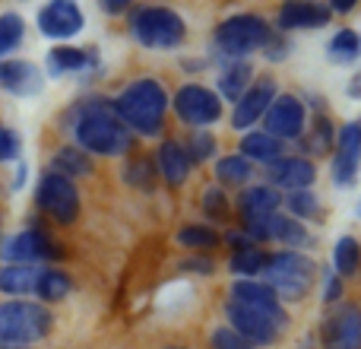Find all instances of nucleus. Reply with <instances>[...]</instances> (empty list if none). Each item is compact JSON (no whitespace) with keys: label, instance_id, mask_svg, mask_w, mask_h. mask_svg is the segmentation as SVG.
I'll list each match as a JSON object with an SVG mask.
<instances>
[{"label":"nucleus","instance_id":"f257e3e1","mask_svg":"<svg viewBox=\"0 0 361 349\" xmlns=\"http://www.w3.org/2000/svg\"><path fill=\"white\" fill-rule=\"evenodd\" d=\"M165 108H169V95L156 80H137L118 95L114 112L127 127H133L143 137H156L162 131Z\"/></svg>","mask_w":361,"mask_h":349},{"label":"nucleus","instance_id":"f03ea898","mask_svg":"<svg viewBox=\"0 0 361 349\" xmlns=\"http://www.w3.org/2000/svg\"><path fill=\"white\" fill-rule=\"evenodd\" d=\"M80 150L95 156H124L130 150V131L114 112H108L105 102H95L80 114L73 127Z\"/></svg>","mask_w":361,"mask_h":349},{"label":"nucleus","instance_id":"7ed1b4c3","mask_svg":"<svg viewBox=\"0 0 361 349\" xmlns=\"http://www.w3.org/2000/svg\"><path fill=\"white\" fill-rule=\"evenodd\" d=\"M267 286L276 292V299H305L307 292L317 283V264L305 254H295V251H279V254L267 257Z\"/></svg>","mask_w":361,"mask_h":349},{"label":"nucleus","instance_id":"20e7f679","mask_svg":"<svg viewBox=\"0 0 361 349\" xmlns=\"http://www.w3.org/2000/svg\"><path fill=\"white\" fill-rule=\"evenodd\" d=\"M51 331V312L38 302H0V343L29 346L44 340Z\"/></svg>","mask_w":361,"mask_h":349},{"label":"nucleus","instance_id":"39448f33","mask_svg":"<svg viewBox=\"0 0 361 349\" xmlns=\"http://www.w3.org/2000/svg\"><path fill=\"white\" fill-rule=\"evenodd\" d=\"M130 35L143 48H178L184 42V19L165 6H143L130 16Z\"/></svg>","mask_w":361,"mask_h":349},{"label":"nucleus","instance_id":"423d86ee","mask_svg":"<svg viewBox=\"0 0 361 349\" xmlns=\"http://www.w3.org/2000/svg\"><path fill=\"white\" fill-rule=\"evenodd\" d=\"M35 203H38V210L48 213V216L61 225L76 223V216H80V194H76V184L57 172H48L38 181Z\"/></svg>","mask_w":361,"mask_h":349},{"label":"nucleus","instance_id":"0eeeda50","mask_svg":"<svg viewBox=\"0 0 361 349\" xmlns=\"http://www.w3.org/2000/svg\"><path fill=\"white\" fill-rule=\"evenodd\" d=\"M267 42H269V25L260 16H250V13L225 19L216 29V45L231 57L250 54V51L263 48Z\"/></svg>","mask_w":361,"mask_h":349},{"label":"nucleus","instance_id":"6e6552de","mask_svg":"<svg viewBox=\"0 0 361 349\" xmlns=\"http://www.w3.org/2000/svg\"><path fill=\"white\" fill-rule=\"evenodd\" d=\"M175 108H178L180 121L197 124V127L216 124V121L222 118V99L206 86H184L175 95Z\"/></svg>","mask_w":361,"mask_h":349},{"label":"nucleus","instance_id":"1a4fd4ad","mask_svg":"<svg viewBox=\"0 0 361 349\" xmlns=\"http://www.w3.org/2000/svg\"><path fill=\"white\" fill-rule=\"evenodd\" d=\"M263 124L267 134L276 140H295L305 131V105H301L295 95H279V99L269 102V108L263 112Z\"/></svg>","mask_w":361,"mask_h":349},{"label":"nucleus","instance_id":"9d476101","mask_svg":"<svg viewBox=\"0 0 361 349\" xmlns=\"http://www.w3.org/2000/svg\"><path fill=\"white\" fill-rule=\"evenodd\" d=\"M228 321H231V331H235L238 337H244L247 343H257V346L276 343V337H279V331H282V324H276L273 318L254 312V308L238 305V302L228 305Z\"/></svg>","mask_w":361,"mask_h":349},{"label":"nucleus","instance_id":"9b49d317","mask_svg":"<svg viewBox=\"0 0 361 349\" xmlns=\"http://www.w3.org/2000/svg\"><path fill=\"white\" fill-rule=\"evenodd\" d=\"M247 232L257 238V242H282V244H307L311 235L305 232V225L292 216H279V213H269V216L250 219Z\"/></svg>","mask_w":361,"mask_h":349},{"label":"nucleus","instance_id":"f8f14e48","mask_svg":"<svg viewBox=\"0 0 361 349\" xmlns=\"http://www.w3.org/2000/svg\"><path fill=\"white\" fill-rule=\"evenodd\" d=\"M38 29L48 38H73L82 29V13L73 0H51L38 13Z\"/></svg>","mask_w":361,"mask_h":349},{"label":"nucleus","instance_id":"ddd939ff","mask_svg":"<svg viewBox=\"0 0 361 349\" xmlns=\"http://www.w3.org/2000/svg\"><path fill=\"white\" fill-rule=\"evenodd\" d=\"M4 257L10 264H35V261H48V257H57V248L44 232L38 229H25L19 235H13L10 242L4 244Z\"/></svg>","mask_w":361,"mask_h":349},{"label":"nucleus","instance_id":"4468645a","mask_svg":"<svg viewBox=\"0 0 361 349\" xmlns=\"http://www.w3.org/2000/svg\"><path fill=\"white\" fill-rule=\"evenodd\" d=\"M326 346L330 349H361V308L343 305L326 321Z\"/></svg>","mask_w":361,"mask_h":349},{"label":"nucleus","instance_id":"2eb2a0df","mask_svg":"<svg viewBox=\"0 0 361 349\" xmlns=\"http://www.w3.org/2000/svg\"><path fill=\"white\" fill-rule=\"evenodd\" d=\"M231 302L267 314V318H273L276 324H286V312H282L279 299H276V292L267 286V283H254V280L235 283V286H231Z\"/></svg>","mask_w":361,"mask_h":349},{"label":"nucleus","instance_id":"dca6fc26","mask_svg":"<svg viewBox=\"0 0 361 349\" xmlns=\"http://www.w3.org/2000/svg\"><path fill=\"white\" fill-rule=\"evenodd\" d=\"M358 165H361V137H358V124H345L343 131H339V140H336L333 181H336V184H343V187L355 184Z\"/></svg>","mask_w":361,"mask_h":349},{"label":"nucleus","instance_id":"f3484780","mask_svg":"<svg viewBox=\"0 0 361 349\" xmlns=\"http://www.w3.org/2000/svg\"><path fill=\"white\" fill-rule=\"evenodd\" d=\"M273 99H276V83L273 80H260L257 86H247V93H244L235 105V127L238 131L257 124Z\"/></svg>","mask_w":361,"mask_h":349},{"label":"nucleus","instance_id":"a211bd4d","mask_svg":"<svg viewBox=\"0 0 361 349\" xmlns=\"http://www.w3.org/2000/svg\"><path fill=\"white\" fill-rule=\"evenodd\" d=\"M330 23V10L317 0H286L279 10L282 29H317Z\"/></svg>","mask_w":361,"mask_h":349},{"label":"nucleus","instance_id":"6ab92c4d","mask_svg":"<svg viewBox=\"0 0 361 349\" xmlns=\"http://www.w3.org/2000/svg\"><path fill=\"white\" fill-rule=\"evenodd\" d=\"M0 89L13 95H35L42 89V73L29 61H0Z\"/></svg>","mask_w":361,"mask_h":349},{"label":"nucleus","instance_id":"aec40b11","mask_svg":"<svg viewBox=\"0 0 361 349\" xmlns=\"http://www.w3.org/2000/svg\"><path fill=\"white\" fill-rule=\"evenodd\" d=\"M267 172H269V181L286 187V191H305L317 178V169L307 159H276V162H269Z\"/></svg>","mask_w":361,"mask_h":349},{"label":"nucleus","instance_id":"412c9836","mask_svg":"<svg viewBox=\"0 0 361 349\" xmlns=\"http://www.w3.org/2000/svg\"><path fill=\"white\" fill-rule=\"evenodd\" d=\"M282 203V197L276 194V187H247V191L241 194V200H238V210H241L244 223H250V219H260V216H269V213H276Z\"/></svg>","mask_w":361,"mask_h":349},{"label":"nucleus","instance_id":"4be33fe9","mask_svg":"<svg viewBox=\"0 0 361 349\" xmlns=\"http://www.w3.org/2000/svg\"><path fill=\"white\" fill-rule=\"evenodd\" d=\"M159 174H162L169 184H184L187 174H190V159H187L184 146H178V143L159 146Z\"/></svg>","mask_w":361,"mask_h":349},{"label":"nucleus","instance_id":"5701e85b","mask_svg":"<svg viewBox=\"0 0 361 349\" xmlns=\"http://www.w3.org/2000/svg\"><path fill=\"white\" fill-rule=\"evenodd\" d=\"M42 270L35 264H6L0 267V292L6 295H25L35 289V280Z\"/></svg>","mask_w":361,"mask_h":349},{"label":"nucleus","instance_id":"b1692460","mask_svg":"<svg viewBox=\"0 0 361 349\" xmlns=\"http://www.w3.org/2000/svg\"><path fill=\"white\" fill-rule=\"evenodd\" d=\"M250 76H254V67H250L247 61H231L228 67L219 73V93L225 95V99H241L244 93H247V86H250Z\"/></svg>","mask_w":361,"mask_h":349},{"label":"nucleus","instance_id":"393cba45","mask_svg":"<svg viewBox=\"0 0 361 349\" xmlns=\"http://www.w3.org/2000/svg\"><path fill=\"white\" fill-rule=\"evenodd\" d=\"M241 153L244 159H257V162H276L282 159V143L276 137H269L267 131H254L241 140Z\"/></svg>","mask_w":361,"mask_h":349},{"label":"nucleus","instance_id":"a878e982","mask_svg":"<svg viewBox=\"0 0 361 349\" xmlns=\"http://www.w3.org/2000/svg\"><path fill=\"white\" fill-rule=\"evenodd\" d=\"M70 286H73V283H70V276L63 273V270H42L32 292L42 302H61L70 295Z\"/></svg>","mask_w":361,"mask_h":349},{"label":"nucleus","instance_id":"bb28decb","mask_svg":"<svg viewBox=\"0 0 361 349\" xmlns=\"http://www.w3.org/2000/svg\"><path fill=\"white\" fill-rule=\"evenodd\" d=\"M51 169H54L57 174H63V178H73V174H89L92 162H89V156L82 150H76V146H63L61 153H54Z\"/></svg>","mask_w":361,"mask_h":349},{"label":"nucleus","instance_id":"cd10ccee","mask_svg":"<svg viewBox=\"0 0 361 349\" xmlns=\"http://www.w3.org/2000/svg\"><path fill=\"white\" fill-rule=\"evenodd\" d=\"M89 67V54L80 48H67V45H61V48H54L48 54V70L54 76L61 73H73V70H82Z\"/></svg>","mask_w":361,"mask_h":349},{"label":"nucleus","instance_id":"c85d7f7f","mask_svg":"<svg viewBox=\"0 0 361 349\" xmlns=\"http://www.w3.org/2000/svg\"><path fill=\"white\" fill-rule=\"evenodd\" d=\"M333 264H336V276H352L361 264V248L355 238H339L336 251H333Z\"/></svg>","mask_w":361,"mask_h":349},{"label":"nucleus","instance_id":"c756f323","mask_svg":"<svg viewBox=\"0 0 361 349\" xmlns=\"http://www.w3.org/2000/svg\"><path fill=\"white\" fill-rule=\"evenodd\" d=\"M263 267H267V254L260 248H250V244L238 248V254L231 257V273H238V276L263 273Z\"/></svg>","mask_w":361,"mask_h":349},{"label":"nucleus","instance_id":"7c9ffc66","mask_svg":"<svg viewBox=\"0 0 361 349\" xmlns=\"http://www.w3.org/2000/svg\"><path fill=\"white\" fill-rule=\"evenodd\" d=\"M216 174L225 184H244V181H250L254 169H250V162L244 156H225L216 162Z\"/></svg>","mask_w":361,"mask_h":349},{"label":"nucleus","instance_id":"2f4dec72","mask_svg":"<svg viewBox=\"0 0 361 349\" xmlns=\"http://www.w3.org/2000/svg\"><path fill=\"white\" fill-rule=\"evenodd\" d=\"M178 244H184L190 251H206V248H216L219 235L212 229H206V225H184L178 232Z\"/></svg>","mask_w":361,"mask_h":349},{"label":"nucleus","instance_id":"473e14b6","mask_svg":"<svg viewBox=\"0 0 361 349\" xmlns=\"http://www.w3.org/2000/svg\"><path fill=\"white\" fill-rule=\"evenodd\" d=\"M23 32H25V25L16 13H4V16H0V57L10 54V51L23 42Z\"/></svg>","mask_w":361,"mask_h":349},{"label":"nucleus","instance_id":"72a5a7b5","mask_svg":"<svg viewBox=\"0 0 361 349\" xmlns=\"http://www.w3.org/2000/svg\"><path fill=\"white\" fill-rule=\"evenodd\" d=\"M358 51H361V42H358V35L352 29H343V32L333 35V42H330V57L333 61L349 64V61H355L358 57Z\"/></svg>","mask_w":361,"mask_h":349},{"label":"nucleus","instance_id":"f704fd0d","mask_svg":"<svg viewBox=\"0 0 361 349\" xmlns=\"http://www.w3.org/2000/svg\"><path fill=\"white\" fill-rule=\"evenodd\" d=\"M288 210L295 213V219H311L320 213V200L317 194H311L305 187V191H292L288 194Z\"/></svg>","mask_w":361,"mask_h":349},{"label":"nucleus","instance_id":"c9c22d12","mask_svg":"<svg viewBox=\"0 0 361 349\" xmlns=\"http://www.w3.org/2000/svg\"><path fill=\"white\" fill-rule=\"evenodd\" d=\"M212 349H254L244 337H238L231 327H219L212 331Z\"/></svg>","mask_w":361,"mask_h":349},{"label":"nucleus","instance_id":"e433bc0d","mask_svg":"<svg viewBox=\"0 0 361 349\" xmlns=\"http://www.w3.org/2000/svg\"><path fill=\"white\" fill-rule=\"evenodd\" d=\"M203 210H206V216L225 219V216H228V203H225V194L216 191V187H209V191H206V197H203Z\"/></svg>","mask_w":361,"mask_h":349},{"label":"nucleus","instance_id":"4c0bfd02","mask_svg":"<svg viewBox=\"0 0 361 349\" xmlns=\"http://www.w3.org/2000/svg\"><path fill=\"white\" fill-rule=\"evenodd\" d=\"M19 156V137L10 127H0V162H10Z\"/></svg>","mask_w":361,"mask_h":349},{"label":"nucleus","instance_id":"58836bf2","mask_svg":"<svg viewBox=\"0 0 361 349\" xmlns=\"http://www.w3.org/2000/svg\"><path fill=\"white\" fill-rule=\"evenodd\" d=\"M212 150H216V140H212L209 134H200V137L190 140V153H187V159H190V162H200V159H206Z\"/></svg>","mask_w":361,"mask_h":349},{"label":"nucleus","instance_id":"ea45409f","mask_svg":"<svg viewBox=\"0 0 361 349\" xmlns=\"http://www.w3.org/2000/svg\"><path fill=\"white\" fill-rule=\"evenodd\" d=\"M311 146L317 150V156H320V153L330 150V124H326V121H320V131H314Z\"/></svg>","mask_w":361,"mask_h":349},{"label":"nucleus","instance_id":"a19ab883","mask_svg":"<svg viewBox=\"0 0 361 349\" xmlns=\"http://www.w3.org/2000/svg\"><path fill=\"white\" fill-rule=\"evenodd\" d=\"M324 299L326 302H336L339 295H343V276H330V280H326V289H324Z\"/></svg>","mask_w":361,"mask_h":349},{"label":"nucleus","instance_id":"79ce46f5","mask_svg":"<svg viewBox=\"0 0 361 349\" xmlns=\"http://www.w3.org/2000/svg\"><path fill=\"white\" fill-rule=\"evenodd\" d=\"M102 6H105L108 13H121V10L130 6V0H102Z\"/></svg>","mask_w":361,"mask_h":349},{"label":"nucleus","instance_id":"37998d69","mask_svg":"<svg viewBox=\"0 0 361 349\" xmlns=\"http://www.w3.org/2000/svg\"><path fill=\"white\" fill-rule=\"evenodd\" d=\"M355 4H358V0H330V6H333L336 13H349Z\"/></svg>","mask_w":361,"mask_h":349},{"label":"nucleus","instance_id":"c03bdc74","mask_svg":"<svg viewBox=\"0 0 361 349\" xmlns=\"http://www.w3.org/2000/svg\"><path fill=\"white\" fill-rule=\"evenodd\" d=\"M184 267H197L200 273H209V261H187Z\"/></svg>","mask_w":361,"mask_h":349},{"label":"nucleus","instance_id":"a18cd8bd","mask_svg":"<svg viewBox=\"0 0 361 349\" xmlns=\"http://www.w3.org/2000/svg\"><path fill=\"white\" fill-rule=\"evenodd\" d=\"M358 89H361V76H358L355 83H352V95H358Z\"/></svg>","mask_w":361,"mask_h":349},{"label":"nucleus","instance_id":"49530a36","mask_svg":"<svg viewBox=\"0 0 361 349\" xmlns=\"http://www.w3.org/2000/svg\"><path fill=\"white\" fill-rule=\"evenodd\" d=\"M358 216H361V203H358Z\"/></svg>","mask_w":361,"mask_h":349},{"label":"nucleus","instance_id":"de8ad7c7","mask_svg":"<svg viewBox=\"0 0 361 349\" xmlns=\"http://www.w3.org/2000/svg\"><path fill=\"white\" fill-rule=\"evenodd\" d=\"M358 137H361V124H358Z\"/></svg>","mask_w":361,"mask_h":349},{"label":"nucleus","instance_id":"09e8293b","mask_svg":"<svg viewBox=\"0 0 361 349\" xmlns=\"http://www.w3.org/2000/svg\"><path fill=\"white\" fill-rule=\"evenodd\" d=\"M169 349H178V346H169Z\"/></svg>","mask_w":361,"mask_h":349}]
</instances>
